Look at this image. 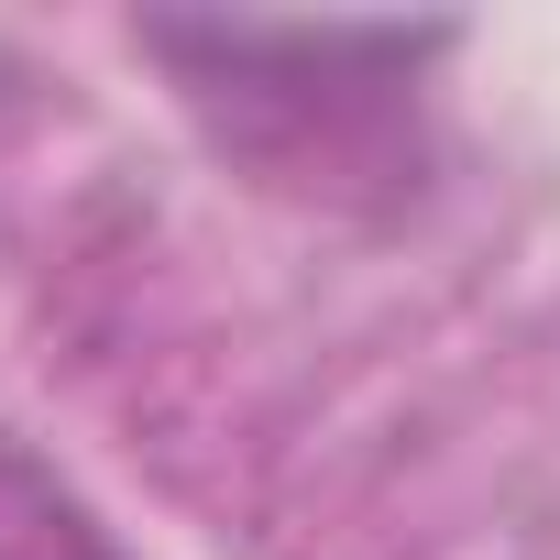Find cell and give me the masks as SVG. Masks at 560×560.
<instances>
[{
	"instance_id": "cell-1",
	"label": "cell",
	"mask_w": 560,
	"mask_h": 560,
	"mask_svg": "<svg viewBox=\"0 0 560 560\" xmlns=\"http://www.w3.org/2000/svg\"><path fill=\"white\" fill-rule=\"evenodd\" d=\"M0 560H121V538L89 516V494L56 462L0 440Z\"/></svg>"
}]
</instances>
